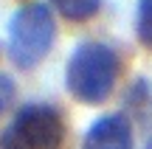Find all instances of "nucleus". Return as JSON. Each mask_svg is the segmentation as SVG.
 <instances>
[{"label": "nucleus", "mask_w": 152, "mask_h": 149, "mask_svg": "<svg viewBox=\"0 0 152 149\" xmlns=\"http://www.w3.org/2000/svg\"><path fill=\"white\" fill-rule=\"evenodd\" d=\"M118 79V56L110 45L85 39L65 62V90L82 104H102L110 99Z\"/></svg>", "instance_id": "f257e3e1"}, {"label": "nucleus", "mask_w": 152, "mask_h": 149, "mask_svg": "<svg viewBox=\"0 0 152 149\" xmlns=\"http://www.w3.org/2000/svg\"><path fill=\"white\" fill-rule=\"evenodd\" d=\"M56 39V20L45 3H26L9 20V59L31 71L48 56Z\"/></svg>", "instance_id": "f03ea898"}, {"label": "nucleus", "mask_w": 152, "mask_h": 149, "mask_svg": "<svg viewBox=\"0 0 152 149\" xmlns=\"http://www.w3.org/2000/svg\"><path fill=\"white\" fill-rule=\"evenodd\" d=\"M65 121L54 104L31 101L20 107L0 135V149H62Z\"/></svg>", "instance_id": "7ed1b4c3"}, {"label": "nucleus", "mask_w": 152, "mask_h": 149, "mask_svg": "<svg viewBox=\"0 0 152 149\" xmlns=\"http://www.w3.org/2000/svg\"><path fill=\"white\" fill-rule=\"evenodd\" d=\"M82 149H132V127L127 116L110 113L96 118L82 138Z\"/></svg>", "instance_id": "20e7f679"}, {"label": "nucleus", "mask_w": 152, "mask_h": 149, "mask_svg": "<svg viewBox=\"0 0 152 149\" xmlns=\"http://www.w3.org/2000/svg\"><path fill=\"white\" fill-rule=\"evenodd\" d=\"M51 6H54L65 20H71V23H85V20H90V17L99 14L102 0H51Z\"/></svg>", "instance_id": "39448f33"}, {"label": "nucleus", "mask_w": 152, "mask_h": 149, "mask_svg": "<svg viewBox=\"0 0 152 149\" xmlns=\"http://www.w3.org/2000/svg\"><path fill=\"white\" fill-rule=\"evenodd\" d=\"M135 37L144 48H152V0H138L135 6Z\"/></svg>", "instance_id": "423d86ee"}, {"label": "nucleus", "mask_w": 152, "mask_h": 149, "mask_svg": "<svg viewBox=\"0 0 152 149\" xmlns=\"http://www.w3.org/2000/svg\"><path fill=\"white\" fill-rule=\"evenodd\" d=\"M14 82H11V76H6V73H0V116H3V110L11 104V99H14Z\"/></svg>", "instance_id": "0eeeda50"}, {"label": "nucleus", "mask_w": 152, "mask_h": 149, "mask_svg": "<svg viewBox=\"0 0 152 149\" xmlns=\"http://www.w3.org/2000/svg\"><path fill=\"white\" fill-rule=\"evenodd\" d=\"M144 149H152V138H149V141H147V144H144Z\"/></svg>", "instance_id": "6e6552de"}]
</instances>
